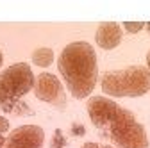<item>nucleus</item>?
Segmentation results:
<instances>
[{
	"mask_svg": "<svg viewBox=\"0 0 150 148\" xmlns=\"http://www.w3.org/2000/svg\"><path fill=\"white\" fill-rule=\"evenodd\" d=\"M91 123L116 148H148L145 127L129 109L105 97H91L86 104Z\"/></svg>",
	"mask_w": 150,
	"mask_h": 148,
	"instance_id": "f257e3e1",
	"label": "nucleus"
},
{
	"mask_svg": "<svg viewBox=\"0 0 150 148\" xmlns=\"http://www.w3.org/2000/svg\"><path fill=\"white\" fill-rule=\"evenodd\" d=\"M59 73L66 82L71 97L86 98L95 89L98 79V66H97V54L89 43L86 41H73L66 45L57 61Z\"/></svg>",
	"mask_w": 150,
	"mask_h": 148,
	"instance_id": "f03ea898",
	"label": "nucleus"
},
{
	"mask_svg": "<svg viewBox=\"0 0 150 148\" xmlns=\"http://www.w3.org/2000/svg\"><path fill=\"white\" fill-rule=\"evenodd\" d=\"M100 86L109 97H143L150 91V70L139 64L111 70L102 75Z\"/></svg>",
	"mask_w": 150,
	"mask_h": 148,
	"instance_id": "7ed1b4c3",
	"label": "nucleus"
},
{
	"mask_svg": "<svg viewBox=\"0 0 150 148\" xmlns=\"http://www.w3.org/2000/svg\"><path fill=\"white\" fill-rule=\"evenodd\" d=\"M34 75L27 63H16L0 73V107L2 111L18 104L23 95L34 89Z\"/></svg>",
	"mask_w": 150,
	"mask_h": 148,
	"instance_id": "20e7f679",
	"label": "nucleus"
},
{
	"mask_svg": "<svg viewBox=\"0 0 150 148\" xmlns=\"http://www.w3.org/2000/svg\"><path fill=\"white\" fill-rule=\"evenodd\" d=\"M34 95L38 100H43L50 105H54L55 109H64L66 107V95L64 89L59 82V79L52 75V73H40L38 79L34 80Z\"/></svg>",
	"mask_w": 150,
	"mask_h": 148,
	"instance_id": "39448f33",
	"label": "nucleus"
},
{
	"mask_svg": "<svg viewBox=\"0 0 150 148\" xmlns=\"http://www.w3.org/2000/svg\"><path fill=\"white\" fill-rule=\"evenodd\" d=\"M45 132L38 125H22L6 137L2 148H43Z\"/></svg>",
	"mask_w": 150,
	"mask_h": 148,
	"instance_id": "423d86ee",
	"label": "nucleus"
},
{
	"mask_svg": "<svg viewBox=\"0 0 150 148\" xmlns=\"http://www.w3.org/2000/svg\"><path fill=\"white\" fill-rule=\"evenodd\" d=\"M122 27L116 23V22H102L97 29V34H95V41L100 48L104 50H112L116 48L120 43H122Z\"/></svg>",
	"mask_w": 150,
	"mask_h": 148,
	"instance_id": "0eeeda50",
	"label": "nucleus"
},
{
	"mask_svg": "<svg viewBox=\"0 0 150 148\" xmlns=\"http://www.w3.org/2000/svg\"><path fill=\"white\" fill-rule=\"evenodd\" d=\"M54 61V52L52 48H47V47H41V48H36L32 52V63L36 66H40V68H47L50 66Z\"/></svg>",
	"mask_w": 150,
	"mask_h": 148,
	"instance_id": "6e6552de",
	"label": "nucleus"
},
{
	"mask_svg": "<svg viewBox=\"0 0 150 148\" xmlns=\"http://www.w3.org/2000/svg\"><path fill=\"white\" fill-rule=\"evenodd\" d=\"M66 137H64V134H63V130L61 128H57V130L54 132V137H52V143H50V146L52 148H64L66 146Z\"/></svg>",
	"mask_w": 150,
	"mask_h": 148,
	"instance_id": "1a4fd4ad",
	"label": "nucleus"
},
{
	"mask_svg": "<svg viewBox=\"0 0 150 148\" xmlns=\"http://www.w3.org/2000/svg\"><path fill=\"white\" fill-rule=\"evenodd\" d=\"M143 27H145V23H143V22H125V23H123V29H125L127 32H130V34L139 32Z\"/></svg>",
	"mask_w": 150,
	"mask_h": 148,
	"instance_id": "9d476101",
	"label": "nucleus"
},
{
	"mask_svg": "<svg viewBox=\"0 0 150 148\" xmlns=\"http://www.w3.org/2000/svg\"><path fill=\"white\" fill-rule=\"evenodd\" d=\"M70 132H71V136H75V137H81V136L86 134V128H84V125H81V123H73L71 128H70Z\"/></svg>",
	"mask_w": 150,
	"mask_h": 148,
	"instance_id": "9b49d317",
	"label": "nucleus"
},
{
	"mask_svg": "<svg viewBox=\"0 0 150 148\" xmlns=\"http://www.w3.org/2000/svg\"><path fill=\"white\" fill-rule=\"evenodd\" d=\"M9 130V120L4 118V116H0V134H4Z\"/></svg>",
	"mask_w": 150,
	"mask_h": 148,
	"instance_id": "f8f14e48",
	"label": "nucleus"
},
{
	"mask_svg": "<svg viewBox=\"0 0 150 148\" xmlns=\"http://www.w3.org/2000/svg\"><path fill=\"white\" fill-rule=\"evenodd\" d=\"M81 148H112L109 144H98V143H84Z\"/></svg>",
	"mask_w": 150,
	"mask_h": 148,
	"instance_id": "ddd939ff",
	"label": "nucleus"
},
{
	"mask_svg": "<svg viewBox=\"0 0 150 148\" xmlns=\"http://www.w3.org/2000/svg\"><path fill=\"white\" fill-rule=\"evenodd\" d=\"M4 143H6V137H4L2 134H0V148H2V146H4Z\"/></svg>",
	"mask_w": 150,
	"mask_h": 148,
	"instance_id": "4468645a",
	"label": "nucleus"
},
{
	"mask_svg": "<svg viewBox=\"0 0 150 148\" xmlns=\"http://www.w3.org/2000/svg\"><path fill=\"white\" fill-rule=\"evenodd\" d=\"M146 64H148V70H150V50H148V54H146Z\"/></svg>",
	"mask_w": 150,
	"mask_h": 148,
	"instance_id": "2eb2a0df",
	"label": "nucleus"
},
{
	"mask_svg": "<svg viewBox=\"0 0 150 148\" xmlns=\"http://www.w3.org/2000/svg\"><path fill=\"white\" fill-rule=\"evenodd\" d=\"M2 63H4V55H2V50H0V66H2Z\"/></svg>",
	"mask_w": 150,
	"mask_h": 148,
	"instance_id": "dca6fc26",
	"label": "nucleus"
},
{
	"mask_svg": "<svg viewBox=\"0 0 150 148\" xmlns=\"http://www.w3.org/2000/svg\"><path fill=\"white\" fill-rule=\"evenodd\" d=\"M145 27H146V30H148V34H150V22H148V23H145Z\"/></svg>",
	"mask_w": 150,
	"mask_h": 148,
	"instance_id": "f3484780",
	"label": "nucleus"
}]
</instances>
